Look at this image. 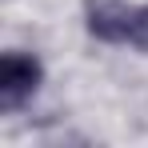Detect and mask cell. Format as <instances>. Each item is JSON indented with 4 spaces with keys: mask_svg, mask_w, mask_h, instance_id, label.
<instances>
[{
    "mask_svg": "<svg viewBox=\"0 0 148 148\" xmlns=\"http://www.w3.org/2000/svg\"><path fill=\"white\" fill-rule=\"evenodd\" d=\"M132 48L148 52V4H136V20H132Z\"/></svg>",
    "mask_w": 148,
    "mask_h": 148,
    "instance_id": "obj_3",
    "label": "cell"
},
{
    "mask_svg": "<svg viewBox=\"0 0 148 148\" xmlns=\"http://www.w3.org/2000/svg\"><path fill=\"white\" fill-rule=\"evenodd\" d=\"M44 68L28 52H4L0 56V112H16L36 96Z\"/></svg>",
    "mask_w": 148,
    "mask_h": 148,
    "instance_id": "obj_1",
    "label": "cell"
},
{
    "mask_svg": "<svg viewBox=\"0 0 148 148\" xmlns=\"http://www.w3.org/2000/svg\"><path fill=\"white\" fill-rule=\"evenodd\" d=\"M132 20H136V4H124V0H84V24L104 44H128L132 40Z\"/></svg>",
    "mask_w": 148,
    "mask_h": 148,
    "instance_id": "obj_2",
    "label": "cell"
}]
</instances>
